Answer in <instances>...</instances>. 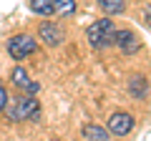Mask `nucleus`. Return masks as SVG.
<instances>
[{
    "mask_svg": "<svg viewBox=\"0 0 151 141\" xmlns=\"http://www.w3.org/2000/svg\"><path fill=\"white\" fill-rule=\"evenodd\" d=\"M28 8H30L33 13H38V15H43V18H50L55 13L53 0H28Z\"/></svg>",
    "mask_w": 151,
    "mask_h": 141,
    "instance_id": "9d476101",
    "label": "nucleus"
},
{
    "mask_svg": "<svg viewBox=\"0 0 151 141\" xmlns=\"http://www.w3.org/2000/svg\"><path fill=\"white\" fill-rule=\"evenodd\" d=\"M129 93L134 98H146V93H149V81H146L144 76H131L129 78Z\"/></svg>",
    "mask_w": 151,
    "mask_h": 141,
    "instance_id": "6e6552de",
    "label": "nucleus"
},
{
    "mask_svg": "<svg viewBox=\"0 0 151 141\" xmlns=\"http://www.w3.org/2000/svg\"><path fill=\"white\" fill-rule=\"evenodd\" d=\"M113 45H119L121 53L134 55V53H139L141 40L136 38V33H134V30H116V43H113Z\"/></svg>",
    "mask_w": 151,
    "mask_h": 141,
    "instance_id": "39448f33",
    "label": "nucleus"
},
{
    "mask_svg": "<svg viewBox=\"0 0 151 141\" xmlns=\"http://www.w3.org/2000/svg\"><path fill=\"white\" fill-rule=\"evenodd\" d=\"M83 139H88V141H111L108 139V131L103 126H96V124L83 126Z\"/></svg>",
    "mask_w": 151,
    "mask_h": 141,
    "instance_id": "1a4fd4ad",
    "label": "nucleus"
},
{
    "mask_svg": "<svg viewBox=\"0 0 151 141\" xmlns=\"http://www.w3.org/2000/svg\"><path fill=\"white\" fill-rule=\"evenodd\" d=\"M53 141H58V139H53Z\"/></svg>",
    "mask_w": 151,
    "mask_h": 141,
    "instance_id": "2eb2a0df",
    "label": "nucleus"
},
{
    "mask_svg": "<svg viewBox=\"0 0 151 141\" xmlns=\"http://www.w3.org/2000/svg\"><path fill=\"white\" fill-rule=\"evenodd\" d=\"M86 38L91 43V48H96V50H103L108 45H113L116 43V28H113L111 18H101V20L91 23L86 30Z\"/></svg>",
    "mask_w": 151,
    "mask_h": 141,
    "instance_id": "f03ea898",
    "label": "nucleus"
},
{
    "mask_svg": "<svg viewBox=\"0 0 151 141\" xmlns=\"http://www.w3.org/2000/svg\"><path fill=\"white\" fill-rule=\"evenodd\" d=\"M38 35H40V40H43L48 48H55V45L63 43V30H60L58 25H53V23H40Z\"/></svg>",
    "mask_w": 151,
    "mask_h": 141,
    "instance_id": "0eeeda50",
    "label": "nucleus"
},
{
    "mask_svg": "<svg viewBox=\"0 0 151 141\" xmlns=\"http://www.w3.org/2000/svg\"><path fill=\"white\" fill-rule=\"evenodd\" d=\"M134 116L126 114V111H116V114L108 119V131H111L113 136H126L134 131Z\"/></svg>",
    "mask_w": 151,
    "mask_h": 141,
    "instance_id": "20e7f679",
    "label": "nucleus"
},
{
    "mask_svg": "<svg viewBox=\"0 0 151 141\" xmlns=\"http://www.w3.org/2000/svg\"><path fill=\"white\" fill-rule=\"evenodd\" d=\"M10 81L15 83L18 91H23V93H33V96H35V93L40 91V83L30 81V76H28V70H25V68H13Z\"/></svg>",
    "mask_w": 151,
    "mask_h": 141,
    "instance_id": "423d86ee",
    "label": "nucleus"
},
{
    "mask_svg": "<svg viewBox=\"0 0 151 141\" xmlns=\"http://www.w3.org/2000/svg\"><path fill=\"white\" fill-rule=\"evenodd\" d=\"M8 101H10V96H8L5 86L0 83V111H5V109H8Z\"/></svg>",
    "mask_w": 151,
    "mask_h": 141,
    "instance_id": "ddd939ff",
    "label": "nucleus"
},
{
    "mask_svg": "<svg viewBox=\"0 0 151 141\" xmlns=\"http://www.w3.org/2000/svg\"><path fill=\"white\" fill-rule=\"evenodd\" d=\"M35 50H38L35 38H30V35H25V33H20V35H15V38L8 40V55L15 58V60L28 58V55H33Z\"/></svg>",
    "mask_w": 151,
    "mask_h": 141,
    "instance_id": "7ed1b4c3",
    "label": "nucleus"
},
{
    "mask_svg": "<svg viewBox=\"0 0 151 141\" xmlns=\"http://www.w3.org/2000/svg\"><path fill=\"white\" fill-rule=\"evenodd\" d=\"M53 8L60 15H73L76 13V0H53Z\"/></svg>",
    "mask_w": 151,
    "mask_h": 141,
    "instance_id": "f8f14e48",
    "label": "nucleus"
},
{
    "mask_svg": "<svg viewBox=\"0 0 151 141\" xmlns=\"http://www.w3.org/2000/svg\"><path fill=\"white\" fill-rule=\"evenodd\" d=\"M8 119L10 121H40V103L33 93H18L8 101Z\"/></svg>",
    "mask_w": 151,
    "mask_h": 141,
    "instance_id": "f257e3e1",
    "label": "nucleus"
},
{
    "mask_svg": "<svg viewBox=\"0 0 151 141\" xmlns=\"http://www.w3.org/2000/svg\"><path fill=\"white\" fill-rule=\"evenodd\" d=\"M146 15H149V18H146V23H149V25H151V5L146 8Z\"/></svg>",
    "mask_w": 151,
    "mask_h": 141,
    "instance_id": "4468645a",
    "label": "nucleus"
},
{
    "mask_svg": "<svg viewBox=\"0 0 151 141\" xmlns=\"http://www.w3.org/2000/svg\"><path fill=\"white\" fill-rule=\"evenodd\" d=\"M98 5H101V10L106 15H119V13H124L126 3L124 0H98Z\"/></svg>",
    "mask_w": 151,
    "mask_h": 141,
    "instance_id": "9b49d317",
    "label": "nucleus"
}]
</instances>
